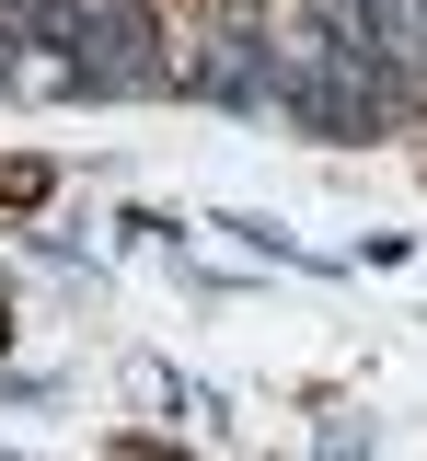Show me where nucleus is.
<instances>
[{
    "instance_id": "obj_3",
    "label": "nucleus",
    "mask_w": 427,
    "mask_h": 461,
    "mask_svg": "<svg viewBox=\"0 0 427 461\" xmlns=\"http://www.w3.org/2000/svg\"><path fill=\"white\" fill-rule=\"evenodd\" d=\"M416 47H427V0H416Z\"/></svg>"
},
{
    "instance_id": "obj_1",
    "label": "nucleus",
    "mask_w": 427,
    "mask_h": 461,
    "mask_svg": "<svg viewBox=\"0 0 427 461\" xmlns=\"http://www.w3.org/2000/svg\"><path fill=\"white\" fill-rule=\"evenodd\" d=\"M81 81H93V93H174V81H185L174 58H162L150 0H104V12H93V35H81Z\"/></svg>"
},
{
    "instance_id": "obj_2",
    "label": "nucleus",
    "mask_w": 427,
    "mask_h": 461,
    "mask_svg": "<svg viewBox=\"0 0 427 461\" xmlns=\"http://www.w3.org/2000/svg\"><path fill=\"white\" fill-rule=\"evenodd\" d=\"M185 93H208V104H277V35L266 23L208 35V58H185Z\"/></svg>"
}]
</instances>
